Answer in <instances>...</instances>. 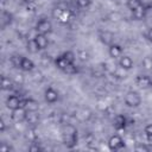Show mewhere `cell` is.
Masks as SVG:
<instances>
[{"instance_id":"1","label":"cell","mask_w":152,"mask_h":152,"mask_svg":"<svg viewBox=\"0 0 152 152\" xmlns=\"http://www.w3.org/2000/svg\"><path fill=\"white\" fill-rule=\"evenodd\" d=\"M63 144L70 148L77 144V129L70 124H66L63 128Z\"/></svg>"},{"instance_id":"2","label":"cell","mask_w":152,"mask_h":152,"mask_svg":"<svg viewBox=\"0 0 152 152\" xmlns=\"http://www.w3.org/2000/svg\"><path fill=\"white\" fill-rule=\"evenodd\" d=\"M52 17L59 23V24H68L71 18H72V13L70 10L68 8H62V7H56L52 11Z\"/></svg>"},{"instance_id":"3","label":"cell","mask_w":152,"mask_h":152,"mask_svg":"<svg viewBox=\"0 0 152 152\" xmlns=\"http://www.w3.org/2000/svg\"><path fill=\"white\" fill-rule=\"evenodd\" d=\"M125 103L128 107H138L141 103V97L139 95V93L134 91V90H129L125 94Z\"/></svg>"},{"instance_id":"4","label":"cell","mask_w":152,"mask_h":152,"mask_svg":"<svg viewBox=\"0 0 152 152\" xmlns=\"http://www.w3.org/2000/svg\"><path fill=\"white\" fill-rule=\"evenodd\" d=\"M125 146L124 139L119 135V134H114L108 139V147L112 151H118L120 148H122Z\"/></svg>"},{"instance_id":"5","label":"cell","mask_w":152,"mask_h":152,"mask_svg":"<svg viewBox=\"0 0 152 152\" xmlns=\"http://www.w3.org/2000/svg\"><path fill=\"white\" fill-rule=\"evenodd\" d=\"M52 30V24L50 20L48 19H40L37 25H36V31L37 33H42V34H48L50 33Z\"/></svg>"},{"instance_id":"6","label":"cell","mask_w":152,"mask_h":152,"mask_svg":"<svg viewBox=\"0 0 152 152\" xmlns=\"http://www.w3.org/2000/svg\"><path fill=\"white\" fill-rule=\"evenodd\" d=\"M135 84L142 89L151 88L152 87V78L147 75H138L135 77Z\"/></svg>"},{"instance_id":"7","label":"cell","mask_w":152,"mask_h":152,"mask_svg":"<svg viewBox=\"0 0 152 152\" xmlns=\"http://www.w3.org/2000/svg\"><path fill=\"white\" fill-rule=\"evenodd\" d=\"M6 107H7L8 109H11V110L21 107V99H20L19 96H17V95H11V96H8L7 100H6Z\"/></svg>"},{"instance_id":"8","label":"cell","mask_w":152,"mask_h":152,"mask_svg":"<svg viewBox=\"0 0 152 152\" xmlns=\"http://www.w3.org/2000/svg\"><path fill=\"white\" fill-rule=\"evenodd\" d=\"M25 116H26V109L24 107H19L17 109H13L12 110V114H11L12 120L15 121V122L25 121Z\"/></svg>"},{"instance_id":"9","label":"cell","mask_w":152,"mask_h":152,"mask_svg":"<svg viewBox=\"0 0 152 152\" xmlns=\"http://www.w3.org/2000/svg\"><path fill=\"white\" fill-rule=\"evenodd\" d=\"M25 121L30 126H36L39 122V114L37 113V110H26Z\"/></svg>"},{"instance_id":"10","label":"cell","mask_w":152,"mask_h":152,"mask_svg":"<svg viewBox=\"0 0 152 152\" xmlns=\"http://www.w3.org/2000/svg\"><path fill=\"white\" fill-rule=\"evenodd\" d=\"M99 38L104 45H108V46L114 43V34L110 31H101L99 33Z\"/></svg>"},{"instance_id":"11","label":"cell","mask_w":152,"mask_h":152,"mask_svg":"<svg viewBox=\"0 0 152 152\" xmlns=\"http://www.w3.org/2000/svg\"><path fill=\"white\" fill-rule=\"evenodd\" d=\"M44 97H45V101L49 102V103H55L58 101V93L53 89V88H48L44 93Z\"/></svg>"},{"instance_id":"12","label":"cell","mask_w":152,"mask_h":152,"mask_svg":"<svg viewBox=\"0 0 152 152\" xmlns=\"http://www.w3.org/2000/svg\"><path fill=\"white\" fill-rule=\"evenodd\" d=\"M34 42L37 44V46L39 48V50H43V49H46L48 48V44H49V40L46 38L45 34H42V33H37L34 36Z\"/></svg>"},{"instance_id":"13","label":"cell","mask_w":152,"mask_h":152,"mask_svg":"<svg viewBox=\"0 0 152 152\" xmlns=\"http://www.w3.org/2000/svg\"><path fill=\"white\" fill-rule=\"evenodd\" d=\"M21 107H24L26 110H38L39 103L33 99H26L21 100Z\"/></svg>"},{"instance_id":"14","label":"cell","mask_w":152,"mask_h":152,"mask_svg":"<svg viewBox=\"0 0 152 152\" xmlns=\"http://www.w3.org/2000/svg\"><path fill=\"white\" fill-rule=\"evenodd\" d=\"M119 66L125 70H129L133 68V59L129 56H121L119 59Z\"/></svg>"},{"instance_id":"15","label":"cell","mask_w":152,"mask_h":152,"mask_svg":"<svg viewBox=\"0 0 152 152\" xmlns=\"http://www.w3.org/2000/svg\"><path fill=\"white\" fill-rule=\"evenodd\" d=\"M108 53H109V56H110L112 58H118V57H121V53H122V48H121L119 44L113 43L112 45H109Z\"/></svg>"},{"instance_id":"16","label":"cell","mask_w":152,"mask_h":152,"mask_svg":"<svg viewBox=\"0 0 152 152\" xmlns=\"http://www.w3.org/2000/svg\"><path fill=\"white\" fill-rule=\"evenodd\" d=\"M145 14H146V7H145L144 5H141V6H139L138 8H135V10L132 11V17H133L135 20H141V19H144Z\"/></svg>"},{"instance_id":"17","label":"cell","mask_w":152,"mask_h":152,"mask_svg":"<svg viewBox=\"0 0 152 152\" xmlns=\"http://www.w3.org/2000/svg\"><path fill=\"white\" fill-rule=\"evenodd\" d=\"M55 64H56V66L58 68V69H61L62 71L70 64V62L63 56V55H61V56H58L56 59H55Z\"/></svg>"},{"instance_id":"18","label":"cell","mask_w":152,"mask_h":152,"mask_svg":"<svg viewBox=\"0 0 152 152\" xmlns=\"http://www.w3.org/2000/svg\"><path fill=\"white\" fill-rule=\"evenodd\" d=\"M20 69L24 70V71H32V70L34 69V63H33L30 58H27V57H23Z\"/></svg>"},{"instance_id":"19","label":"cell","mask_w":152,"mask_h":152,"mask_svg":"<svg viewBox=\"0 0 152 152\" xmlns=\"http://www.w3.org/2000/svg\"><path fill=\"white\" fill-rule=\"evenodd\" d=\"M12 18H13V17H12L11 13L4 11L2 14H1V19H0V21H1V28H5L6 26L11 25V23H12Z\"/></svg>"},{"instance_id":"20","label":"cell","mask_w":152,"mask_h":152,"mask_svg":"<svg viewBox=\"0 0 152 152\" xmlns=\"http://www.w3.org/2000/svg\"><path fill=\"white\" fill-rule=\"evenodd\" d=\"M126 125V119L124 115H116L114 119V126L116 128H124Z\"/></svg>"},{"instance_id":"21","label":"cell","mask_w":152,"mask_h":152,"mask_svg":"<svg viewBox=\"0 0 152 152\" xmlns=\"http://www.w3.org/2000/svg\"><path fill=\"white\" fill-rule=\"evenodd\" d=\"M11 64L14 66V68H20L21 66V61H23V56L20 55H13L11 56Z\"/></svg>"},{"instance_id":"22","label":"cell","mask_w":152,"mask_h":152,"mask_svg":"<svg viewBox=\"0 0 152 152\" xmlns=\"http://www.w3.org/2000/svg\"><path fill=\"white\" fill-rule=\"evenodd\" d=\"M12 84H13V82H12V80L10 77H7V76H2L1 77V88L4 90H7V89L12 88Z\"/></svg>"},{"instance_id":"23","label":"cell","mask_w":152,"mask_h":152,"mask_svg":"<svg viewBox=\"0 0 152 152\" xmlns=\"http://www.w3.org/2000/svg\"><path fill=\"white\" fill-rule=\"evenodd\" d=\"M77 57L80 61L84 62V61H88L89 59V52L86 50V49H80L77 51Z\"/></svg>"},{"instance_id":"24","label":"cell","mask_w":152,"mask_h":152,"mask_svg":"<svg viewBox=\"0 0 152 152\" xmlns=\"http://www.w3.org/2000/svg\"><path fill=\"white\" fill-rule=\"evenodd\" d=\"M141 5H142V2H141L140 0H127V7H128L131 11L138 8V7L141 6Z\"/></svg>"},{"instance_id":"25","label":"cell","mask_w":152,"mask_h":152,"mask_svg":"<svg viewBox=\"0 0 152 152\" xmlns=\"http://www.w3.org/2000/svg\"><path fill=\"white\" fill-rule=\"evenodd\" d=\"M141 64H142V66H144L146 70H151V69H152V57H150V56L144 57Z\"/></svg>"},{"instance_id":"26","label":"cell","mask_w":152,"mask_h":152,"mask_svg":"<svg viewBox=\"0 0 152 152\" xmlns=\"http://www.w3.org/2000/svg\"><path fill=\"white\" fill-rule=\"evenodd\" d=\"M65 74H69V75H74V74H76L77 72V68H76V65H75V63H70L64 70H63Z\"/></svg>"},{"instance_id":"27","label":"cell","mask_w":152,"mask_h":152,"mask_svg":"<svg viewBox=\"0 0 152 152\" xmlns=\"http://www.w3.org/2000/svg\"><path fill=\"white\" fill-rule=\"evenodd\" d=\"M27 49H28V51H31V52H38V50H39V48L37 46V44H36V42H34V39H31L28 43H27Z\"/></svg>"},{"instance_id":"28","label":"cell","mask_w":152,"mask_h":152,"mask_svg":"<svg viewBox=\"0 0 152 152\" xmlns=\"http://www.w3.org/2000/svg\"><path fill=\"white\" fill-rule=\"evenodd\" d=\"M91 4V0H76V5L78 8H87Z\"/></svg>"},{"instance_id":"29","label":"cell","mask_w":152,"mask_h":152,"mask_svg":"<svg viewBox=\"0 0 152 152\" xmlns=\"http://www.w3.org/2000/svg\"><path fill=\"white\" fill-rule=\"evenodd\" d=\"M63 56L70 62V63H74L75 62V58H76V55L72 52V51H65L64 53H63Z\"/></svg>"},{"instance_id":"30","label":"cell","mask_w":152,"mask_h":152,"mask_svg":"<svg viewBox=\"0 0 152 152\" xmlns=\"http://www.w3.org/2000/svg\"><path fill=\"white\" fill-rule=\"evenodd\" d=\"M28 150L31 151V152H38V151H43L44 148L38 144V142H32L31 145H30V147H28Z\"/></svg>"},{"instance_id":"31","label":"cell","mask_w":152,"mask_h":152,"mask_svg":"<svg viewBox=\"0 0 152 152\" xmlns=\"http://www.w3.org/2000/svg\"><path fill=\"white\" fill-rule=\"evenodd\" d=\"M80 114H81L82 119H84V120H88V119L91 116V112H90L89 109H82V110L80 112Z\"/></svg>"},{"instance_id":"32","label":"cell","mask_w":152,"mask_h":152,"mask_svg":"<svg viewBox=\"0 0 152 152\" xmlns=\"http://www.w3.org/2000/svg\"><path fill=\"white\" fill-rule=\"evenodd\" d=\"M135 151H139V152H147V151H150V147L148 146H146V145H144V144H140V145H137L135 146Z\"/></svg>"},{"instance_id":"33","label":"cell","mask_w":152,"mask_h":152,"mask_svg":"<svg viewBox=\"0 0 152 152\" xmlns=\"http://www.w3.org/2000/svg\"><path fill=\"white\" fill-rule=\"evenodd\" d=\"M13 148L10 146V145H6L5 142H2L1 145H0V151L1 152H7V151H12Z\"/></svg>"},{"instance_id":"34","label":"cell","mask_w":152,"mask_h":152,"mask_svg":"<svg viewBox=\"0 0 152 152\" xmlns=\"http://www.w3.org/2000/svg\"><path fill=\"white\" fill-rule=\"evenodd\" d=\"M144 132L146 133V135H151V134H152V124L146 125L145 128H144Z\"/></svg>"},{"instance_id":"35","label":"cell","mask_w":152,"mask_h":152,"mask_svg":"<svg viewBox=\"0 0 152 152\" xmlns=\"http://www.w3.org/2000/svg\"><path fill=\"white\" fill-rule=\"evenodd\" d=\"M109 18H110V20H112V21H115V19H114V18H116V20H120V19H121V17H120V14H119V13H112Z\"/></svg>"},{"instance_id":"36","label":"cell","mask_w":152,"mask_h":152,"mask_svg":"<svg viewBox=\"0 0 152 152\" xmlns=\"http://www.w3.org/2000/svg\"><path fill=\"white\" fill-rule=\"evenodd\" d=\"M5 129H6V124H5L4 119H0V131L4 132Z\"/></svg>"},{"instance_id":"37","label":"cell","mask_w":152,"mask_h":152,"mask_svg":"<svg viewBox=\"0 0 152 152\" xmlns=\"http://www.w3.org/2000/svg\"><path fill=\"white\" fill-rule=\"evenodd\" d=\"M28 133H30V134H27V138H30L31 140H34V139H36V134L33 133V129H30Z\"/></svg>"},{"instance_id":"38","label":"cell","mask_w":152,"mask_h":152,"mask_svg":"<svg viewBox=\"0 0 152 152\" xmlns=\"http://www.w3.org/2000/svg\"><path fill=\"white\" fill-rule=\"evenodd\" d=\"M147 38H148V40H151L152 42V27L151 28H148V31H147Z\"/></svg>"},{"instance_id":"39","label":"cell","mask_w":152,"mask_h":152,"mask_svg":"<svg viewBox=\"0 0 152 152\" xmlns=\"http://www.w3.org/2000/svg\"><path fill=\"white\" fill-rule=\"evenodd\" d=\"M24 2H25V4H33L34 0H24Z\"/></svg>"}]
</instances>
